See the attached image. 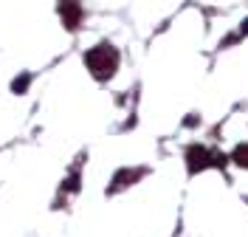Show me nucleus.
Instances as JSON below:
<instances>
[{
  "label": "nucleus",
  "instance_id": "f257e3e1",
  "mask_svg": "<svg viewBox=\"0 0 248 237\" xmlns=\"http://www.w3.org/2000/svg\"><path fill=\"white\" fill-rule=\"evenodd\" d=\"M85 65H88V71H91L96 79H110L113 71L119 68V54H116L113 46L102 43V46L91 48V51L85 54Z\"/></svg>",
  "mask_w": 248,
  "mask_h": 237
},
{
  "label": "nucleus",
  "instance_id": "39448f33",
  "mask_svg": "<svg viewBox=\"0 0 248 237\" xmlns=\"http://www.w3.org/2000/svg\"><path fill=\"white\" fill-rule=\"evenodd\" d=\"M234 161H237L240 167H248V144H243V147L234 150Z\"/></svg>",
  "mask_w": 248,
  "mask_h": 237
},
{
  "label": "nucleus",
  "instance_id": "20e7f679",
  "mask_svg": "<svg viewBox=\"0 0 248 237\" xmlns=\"http://www.w3.org/2000/svg\"><path fill=\"white\" fill-rule=\"evenodd\" d=\"M144 170H119L113 175V184H110V192L113 190H122V187H130V181H139Z\"/></svg>",
  "mask_w": 248,
  "mask_h": 237
},
{
  "label": "nucleus",
  "instance_id": "f03ea898",
  "mask_svg": "<svg viewBox=\"0 0 248 237\" xmlns=\"http://www.w3.org/2000/svg\"><path fill=\"white\" fill-rule=\"evenodd\" d=\"M215 158L217 156L212 150H206V147H189V153H186V161H189V170H192V173H198L203 167H212V164H220Z\"/></svg>",
  "mask_w": 248,
  "mask_h": 237
},
{
  "label": "nucleus",
  "instance_id": "7ed1b4c3",
  "mask_svg": "<svg viewBox=\"0 0 248 237\" xmlns=\"http://www.w3.org/2000/svg\"><path fill=\"white\" fill-rule=\"evenodd\" d=\"M60 15H62V23L68 29H77L79 20H82V9H79L77 0H62L60 3Z\"/></svg>",
  "mask_w": 248,
  "mask_h": 237
},
{
  "label": "nucleus",
  "instance_id": "423d86ee",
  "mask_svg": "<svg viewBox=\"0 0 248 237\" xmlns=\"http://www.w3.org/2000/svg\"><path fill=\"white\" fill-rule=\"evenodd\" d=\"M26 85H29V77H17V79H15V85H12V88H15V94H20V91H23Z\"/></svg>",
  "mask_w": 248,
  "mask_h": 237
},
{
  "label": "nucleus",
  "instance_id": "0eeeda50",
  "mask_svg": "<svg viewBox=\"0 0 248 237\" xmlns=\"http://www.w3.org/2000/svg\"><path fill=\"white\" fill-rule=\"evenodd\" d=\"M248 32V20H246V23H243V34H246Z\"/></svg>",
  "mask_w": 248,
  "mask_h": 237
}]
</instances>
